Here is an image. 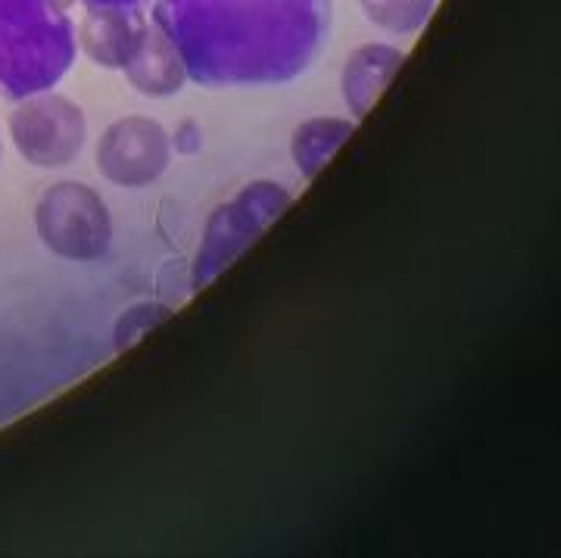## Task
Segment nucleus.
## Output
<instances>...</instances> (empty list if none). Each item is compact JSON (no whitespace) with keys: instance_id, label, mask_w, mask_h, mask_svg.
Segmentation results:
<instances>
[{"instance_id":"f257e3e1","label":"nucleus","mask_w":561,"mask_h":558,"mask_svg":"<svg viewBox=\"0 0 561 558\" xmlns=\"http://www.w3.org/2000/svg\"><path fill=\"white\" fill-rule=\"evenodd\" d=\"M150 22L203 88H278L316 66L334 0H153Z\"/></svg>"},{"instance_id":"f03ea898","label":"nucleus","mask_w":561,"mask_h":558,"mask_svg":"<svg viewBox=\"0 0 561 558\" xmlns=\"http://www.w3.org/2000/svg\"><path fill=\"white\" fill-rule=\"evenodd\" d=\"M76 54V25L62 0H0V98L54 91Z\"/></svg>"},{"instance_id":"7ed1b4c3","label":"nucleus","mask_w":561,"mask_h":558,"mask_svg":"<svg viewBox=\"0 0 561 558\" xmlns=\"http://www.w3.org/2000/svg\"><path fill=\"white\" fill-rule=\"evenodd\" d=\"M290 191L278 181H250L234 197L213 209L201 235V247L191 265V284L203 287L221 275L262 231L290 206Z\"/></svg>"},{"instance_id":"20e7f679","label":"nucleus","mask_w":561,"mask_h":558,"mask_svg":"<svg viewBox=\"0 0 561 558\" xmlns=\"http://www.w3.org/2000/svg\"><path fill=\"white\" fill-rule=\"evenodd\" d=\"M35 228L50 253L69 262H94L113 243V216L103 197L81 181H60L35 206Z\"/></svg>"},{"instance_id":"39448f33","label":"nucleus","mask_w":561,"mask_h":558,"mask_svg":"<svg viewBox=\"0 0 561 558\" xmlns=\"http://www.w3.org/2000/svg\"><path fill=\"white\" fill-rule=\"evenodd\" d=\"M10 135L28 166L60 169L81 153L88 140V119L76 100L41 91L20 100L10 116Z\"/></svg>"},{"instance_id":"423d86ee","label":"nucleus","mask_w":561,"mask_h":558,"mask_svg":"<svg viewBox=\"0 0 561 558\" xmlns=\"http://www.w3.org/2000/svg\"><path fill=\"white\" fill-rule=\"evenodd\" d=\"M172 160V138L160 122L125 116L98 140V172L116 187H147Z\"/></svg>"},{"instance_id":"0eeeda50","label":"nucleus","mask_w":561,"mask_h":558,"mask_svg":"<svg viewBox=\"0 0 561 558\" xmlns=\"http://www.w3.org/2000/svg\"><path fill=\"white\" fill-rule=\"evenodd\" d=\"M147 20L138 10L125 7H88V16L76 29V41L88 54V60L101 69H125L131 54L138 50L140 32Z\"/></svg>"},{"instance_id":"6e6552de","label":"nucleus","mask_w":561,"mask_h":558,"mask_svg":"<svg viewBox=\"0 0 561 558\" xmlns=\"http://www.w3.org/2000/svg\"><path fill=\"white\" fill-rule=\"evenodd\" d=\"M122 72H125L128 84L144 98H172L187 84V72H184L179 50L162 35L160 25H153L150 20L140 32L138 50L131 54V60L125 62Z\"/></svg>"},{"instance_id":"1a4fd4ad","label":"nucleus","mask_w":561,"mask_h":558,"mask_svg":"<svg viewBox=\"0 0 561 558\" xmlns=\"http://www.w3.org/2000/svg\"><path fill=\"white\" fill-rule=\"evenodd\" d=\"M405 60L400 47L393 44H362L356 47L346 62H343V76H341V91L353 119H362L375 100L381 98L383 88L390 84V79L397 76V69Z\"/></svg>"},{"instance_id":"9d476101","label":"nucleus","mask_w":561,"mask_h":558,"mask_svg":"<svg viewBox=\"0 0 561 558\" xmlns=\"http://www.w3.org/2000/svg\"><path fill=\"white\" fill-rule=\"evenodd\" d=\"M353 128L356 122L337 119V116H319V119H306L297 125L290 135V157L297 162L302 179H316L324 169V162L353 135Z\"/></svg>"},{"instance_id":"9b49d317","label":"nucleus","mask_w":561,"mask_h":558,"mask_svg":"<svg viewBox=\"0 0 561 558\" xmlns=\"http://www.w3.org/2000/svg\"><path fill=\"white\" fill-rule=\"evenodd\" d=\"M437 0H359L362 13L387 35H412L427 22Z\"/></svg>"},{"instance_id":"f8f14e48","label":"nucleus","mask_w":561,"mask_h":558,"mask_svg":"<svg viewBox=\"0 0 561 558\" xmlns=\"http://www.w3.org/2000/svg\"><path fill=\"white\" fill-rule=\"evenodd\" d=\"M169 316H172V309L162 306V303H153V299H144V303L128 306L119 319H116V328H113V343H116V350H128L131 343H138L147 331H153V328L162 324Z\"/></svg>"},{"instance_id":"ddd939ff","label":"nucleus","mask_w":561,"mask_h":558,"mask_svg":"<svg viewBox=\"0 0 561 558\" xmlns=\"http://www.w3.org/2000/svg\"><path fill=\"white\" fill-rule=\"evenodd\" d=\"M84 7H125V10H140V3L147 0H79Z\"/></svg>"}]
</instances>
